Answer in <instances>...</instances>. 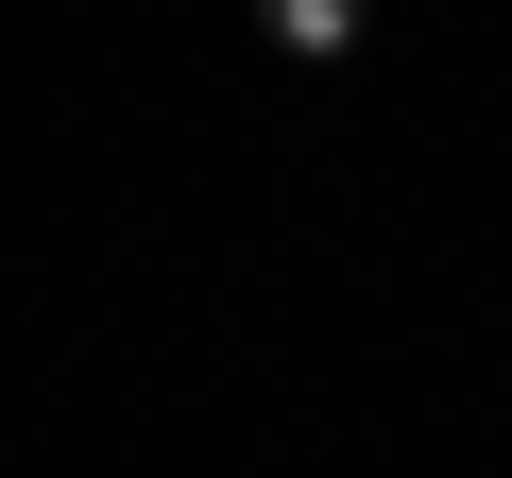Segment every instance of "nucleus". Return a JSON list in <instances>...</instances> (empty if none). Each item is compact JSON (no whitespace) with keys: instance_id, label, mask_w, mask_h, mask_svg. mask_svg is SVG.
Here are the masks:
<instances>
[{"instance_id":"f257e3e1","label":"nucleus","mask_w":512,"mask_h":478,"mask_svg":"<svg viewBox=\"0 0 512 478\" xmlns=\"http://www.w3.org/2000/svg\"><path fill=\"white\" fill-rule=\"evenodd\" d=\"M256 18H274L291 52H342V35H359V0H256Z\"/></svg>"}]
</instances>
